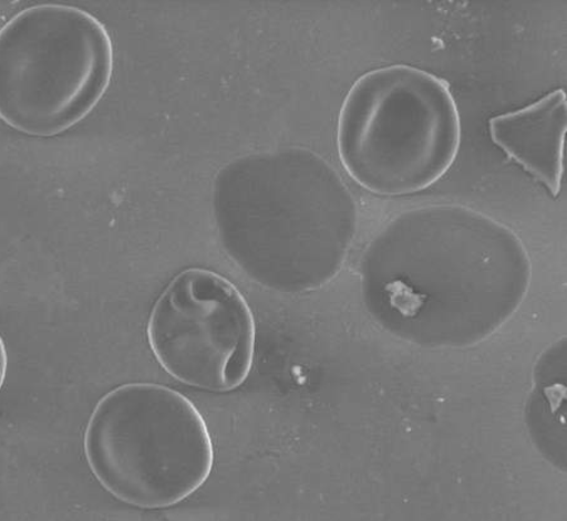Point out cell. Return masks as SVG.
Here are the masks:
<instances>
[{"label": "cell", "mask_w": 567, "mask_h": 521, "mask_svg": "<svg viewBox=\"0 0 567 521\" xmlns=\"http://www.w3.org/2000/svg\"><path fill=\"white\" fill-rule=\"evenodd\" d=\"M214 217L225 252L262 288L303 292L343 267L359 208L319 154L284 148L244 155L218 170Z\"/></svg>", "instance_id": "cell-1"}, {"label": "cell", "mask_w": 567, "mask_h": 521, "mask_svg": "<svg viewBox=\"0 0 567 521\" xmlns=\"http://www.w3.org/2000/svg\"><path fill=\"white\" fill-rule=\"evenodd\" d=\"M336 145L346 173L370 194L426 190L451 170L462 145L450 84L402 63L364 72L343 98Z\"/></svg>", "instance_id": "cell-2"}, {"label": "cell", "mask_w": 567, "mask_h": 521, "mask_svg": "<svg viewBox=\"0 0 567 521\" xmlns=\"http://www.w3.org/2000/svg\"><path fill=\"white\" fill-rule=\"evenodd\" d=\"M84 451L100 486L142 509L179 504L214 469L203 415L179 392L153 383L106 393L89 419Z\"/></svg>", "instance_id": "cell-3"}, {"label": "cell", "mask_w": 567, "mask_h": 521, "mask_svg": "<svg viewBox=\"0 0 567 521\" xmlns=\"http://www.w3.org/2000/svg\"><path fill=\"white\" fill-rule=\"evenodd\" d=\"M114 45L84 9L40 3L0 29V121L52 138L86 118L112 84Z\"/></svg>", "instance_id": "cell-4"}, {"label": "cell", "mask_w": 567, "mask_h": 521, "mask_svg": "<svg viewBox=\"0 0 567 521\" xmlns=\"http://www.w3.org/2000/svg\"><path fill=\"white\" fill-rule=\"evenodd\" d=\"M146 334L161 367L189 387L231 392L252 371L256 327L250 305L215 271L179 272L155 301Z\"/></svg>", "instance_id": "cell-5"}, {"label": "cell", "mask_w": 567, "mask_h": 521, "mask_svg": "<svg viewBox=\"0 0 567 521\" xmlns=\"http://www.w3.org/2000/svg\"><path fill=\"white\" fill-rule=\"evenodd\" d=\"M493 144L559 197L564 178L567 95L557 88L515 112L488 122Z\"/></svg>", "instance_id": "cell-6"}, {"label": "cell", "mask_w": 567, "mask_h": 521, "mask_svg": "<svg viewBox=\"0 0 567 521\" xmlns=\"http://www.w3.org/2000/svg\"><path fill=\"white\" fill-rule=\"evenodd\" d=\"M8 371V353L7 347L3 341V337L0 336V390L3 388V384L6 382Z\"/></svg>", "instance_id": "cell-7"}]
</instances>
